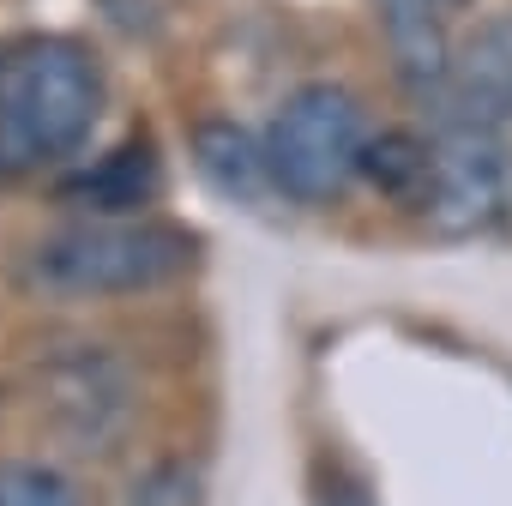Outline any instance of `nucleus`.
Wrapping results in <instances>:
<instances>
[{"label":"nucleus","mask_w":512,"mask_h":506,"mask_svg":"<svg viewBox=\"0 0 512 506\" xmlns=\"http://www.w3.org/2000/svg\"><path fill=\"white\" fill-rule=\"evenodd\" d=\"M434 109L452 127H488V133L512 127V13H494L452 43V67Z\"/></svg>","instance_id":"nucleus-5"},{"label":"nucleus","mask_w":512,"mask_h":506,"mask_svg":"<svg viewBox=\"0 0 512 506\" xmlns=\"http://www.w3.org/2000/svg\"><path fill=\"white\" fill-rule=\"evenodd\" d=\"M199 260V235L163 217H79L43 235L25 260V278L67 302L151 296L187 278Z\"/></svg>","instance_id":"nucleus-2"},{"label":"nucleus","mask_w":512,"mask_h":506,"mask_svg":"<svg viewBox=\"0 0 512 506\" xmlns=\"http://www.w3.org/2000/svg\"><path fill=\"white\" fill-rule=\"evenodd\" d=\"M416 217L440 241H476V235L512 229V145H506V133L440 121L434 175H428V199Z\"/></svg>","instance_id":"nucleus-4"},{"label":"nucleus","mask_w":512,"mask_h":506,"mask_svg":"<svg viewBox=\"0 0 512 506\" xmlns=\"http://www.w3.org/2000/svg\"><path fill=\"white\" fill-rule=\"evenodd\" d=\"M187 145H193V169L205 175L211 193H223L247 211H266L272 199H284L272 181V163H266V139L247 133L241 121H199L187 133Z\"/></svg>","instance_id":"nucleus-7"},{"label":"nucleus","mask_w":512,"mask_h":506,"mask_svg":"<svg viewBox=\"0 0 512 506\" xmlns=\"http://www.w3.org/2000/svg\"><path fill=\"white\" fill-rule=\"evenodd\" d=\"M440 7H446V13H458V7H470V0H440Z\"/></svg>","instance_id":"nucleus-11"},{"label":"nucleus","mask_w":512,"mask_h":506,"mask_svg":"<svg viewBox=\"0 0 512 506\" xmlns=\"http://www.w3.org/2000/svg\"><path fill=\"white\" fill-rule=\"evenodd\" d=\"M0 506H91L49 458H0Z\"/></svg>","instance_id":"nucleus-10"},{"label":"nucleus","mask_w":512,"mask_h":506,"mask_svg":"<svg viewBox=\"0 0 512 506\" xmlns=\"http://www.w3.org/2000/svg\"><path fill=\"white\" fill-rule=\"evenodd\" d=\"M368 109L350 85L314 79L296 85L272 121H266V163L284 199L296 205H332L350 193V181L362 175V151H368Z\"/></svg>","instance_id":"nucleus-3"},{"label":"nucleus","mask_w":512,"mask_h":506,"mask_svg":"<svg viewBox=\"0 0 512 506\" xmlns=\"http://www.w3.org/2000/svg\"><path fill=\"white\" fill-rule=\"evenodd\" d=\"M103 115V67L73 37H25L0 49V169L67 163Z\"/></svg>","instance_id":"nucleus-1"},{"label":"nucleus","mask_w":512,"mask_h":506,"mask_svg":"<svg viewBox=\"0 0 512 506\" xmlns=\"http://www.w3.org/2000/svg\"><path fill=\"white\" fill-rule=\"evenodd\" d=\"M428 175H434V133H416V127H380V133H368L362 181H374L392 205L422 211Z\"/></svg>","instance_id":"nucleus-9"},{"label":"nucleus","mask_w":512,"mask_h":506,"mask_svg":"<svg viewBox=\"0 0 512 506\" xmlns=\"http://www.w3.org/2000/svg\"><path fill=\"white\" fill-rule=\"evenodd\" d=\"M380 37L392 49V67L410 97L434 103L452 67V37H446V7L440 0H374Z\"/></svg>","instance_id":"nucleus-6"},{"label":"nucleus","mask_w":512,"mask_h":506,"mask_svg":"<svg viewBox=\"0 0 512 506\" xmlns=\"http://www.w3.org/2000/svg\"><path fill=\"white\" fill-rule=\"evenodd\" d=\"M157 193H163V163L151 139H127L103 163L67 181V199H79L91 217H139V205H151Z\"/></svg>","instance_id":"nucleus-8"}]
</instances>
